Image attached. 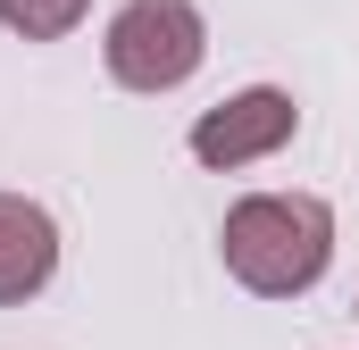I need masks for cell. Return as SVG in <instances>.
I'll use <instances>...</instances> for the list:
<instances>
[{
	"mask_svg": "<svg viewBox=\"0 0 359 350\" xmlns=\"http://www.w3.org/2000/svg\"><path fill=\"white\" fill-rule=\"evenodd\" d=\"M217 251H226V275L243 292L292 300V292H309L326 275V259H334V209L318 192H251V200L226 209Z\"/></svg>",
	"mask_w": 359,
	"mask_h": 350,
	"instance_id": "1",
	"label": "cell"
},
{
	"mask_svg": "<svg viewBox=\"0 0 359 350\" xmlns=\"http://www.w3.org/2000/svg\"><path fill=\"white\" fill-rule=\"evenodd\" d=\"M100 50H109V76L126 92H176L209 59V25H201L192 0H126L109 17V42Z\"/></svg>",
	"mask_w": 359,
	"mask_h": 350,
	"instance_id": "2",
	"label": "cell"
},
{
	"mask_svg": "<svg viewBox=\"0 0 359 350\" xmlns=\"http://www.w3.org/2000/svg\"><path fill=\"white\" fill-rule=\"evenodd\" d=\"M301 134V108H292V92H276V84H251V92H234V100H217L201 125H192V159L201 167H251V159H276L284 142Z\"/></svg>",
	"mask_w": 359,
	"mask_h": 350,
	"instance_id": "3",
	"label": "cell"
},
{
	"mask_svg": "<svg viewBox=\"0 0 359 350\" xmlns=\"http://www.w3.org/2000/svg\"><path fill=\"white\" fill-rule=\"evenodd\" d=\"M50 275H59V225H50V209L25 200V192H0V309L34 300Z\"/></svg>",
	"mask_w": 359,
	"mask_h": 350,
	"instance_id": "4",
	"label": "cell"
},
{
	"mask_svg": "<svg viewBox=\"0 0 359 350\" xmlns=\"http://www.w3.org/2000/svg\"><path fill=\"white\" fill-rule=\"evenodd\" d=\"M84 8L92 0H0V25L25 34V42H59V34L84 25Z\"/></svg>",
	"mask_w": 359,
	"mask_h": 350,
	"instance_id": "5",
	"label": "cell"
}]
</instances>
